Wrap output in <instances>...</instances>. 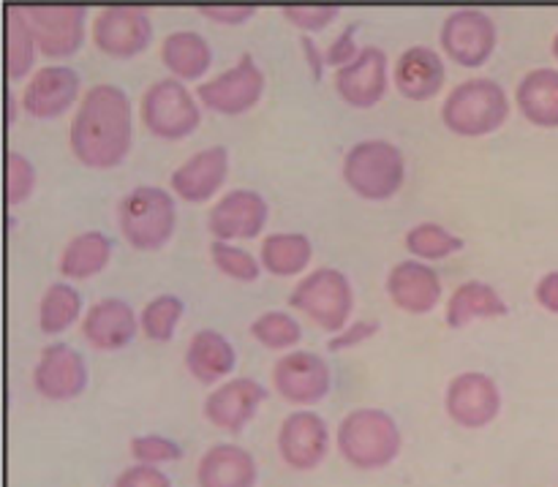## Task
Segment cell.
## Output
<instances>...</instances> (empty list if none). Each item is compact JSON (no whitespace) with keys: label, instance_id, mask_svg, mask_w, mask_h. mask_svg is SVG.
Segmentation results:
<instances>
[{"label":"cell","instance_id":"cell-38","mask_svg":"<svg viewBox=\"0 0 558 487\" xmlns=\"http://www.w3.org/2000/svg\"><path fill=\"white\" fill-rule=\"evenodd\" d=\"M33 185H36V169L20 153H9L5 156V199L9 205H20L31 196Z\"/></svg>","mask_w":558,"mask_h":487},{"label":"cell","instance_id":"cell-28","mask_svg":"<svg viewBox=\"0 0 558 487\" xmlns=\"http://www.w3.org/2000/svg\"><path fill=\"white\" fill-rule=\"evenodd\" d=\"M109 256H112V240L107 234L98 229L80 232L65 243L63 254H60V272L74 281L93 278L109 265Z\"/></svg>","mask_w":558,"mask_h":487},{"label":"cell","instance_id":"cell-24","mask_svg":"<svg viewBox=\"0 0 558 487\" xmlns=\"http://www.w3.org/2000/svg\"><path fill=\"white\" fill-rule=\"evenodd\" d=\"M256 461L238 445H216L199 458L196 485L199 487H254Z\"/></svg>","mask_w":558,"mask_h":487},{"label":"cell","instance_id":"cell-7","mask_svg":"<svg viewBox=\"0 0 558 487\" xmlns=\"http://www.w3.org/2000/svg\"><path fill=\"white\" fill-rule=\"evenodd\" d=\"M142 120L158 139H183L202 123V112L189 87L174 76L153 82L142 96Z\"/></svg>","mask_w":558,"mask_h":487},{"label":"cell","instance_id":"cell-8","mask_svg":"<svg viewBox=\"0 0 558 487\" xmlns=\"http://www.w3.org/2000/svg\"><path fill=\"white\" fill-rule=\"evenodd\" d=\"M262 93H265V74L251 52H243L232 69L196 87V98L221 114L248 112L251 107H256Z\"/></svg>","mask_w":558,"mask_h":487},{"label":"cell","instance_id":"cell-33","mask_svg":"<svg viewBox=\"0 0 558 487\" xmlns=\"http://www.w3.org/2000/svg\"><path fill=\"white\" fill-rule=\"evenodd\" d=\"M407 248L420 259H447L463 248V240L445 229L441 223L423 221L407 232Z\"/></svg>","mask_w":558,"mask_h":487},{"label":"cell","instance_id":"cell-30","mask_svg":"<svg viewBox=\"0 0 558 487\" xmlns=\"http://www.w3.org/2000/svg\"><path fill=\"white\" fill-rule=\"evenodd\" d=\"M311 256V240L300 232H272L262 240V267L272 276H298Z\"/></svg>","mask_w":558,"mask_h":487},{"label":"cell","instance_id":"cell-36","mask_svg":"<svg viewBox=\"0 0 558 487\" xmlns=\"http://www.w3.org/2000/svg\"><path fill=\"white\" fill-rule=\"evenodd\" d=\"M210 256L213 265L223 272V276L234 278V281H256L262 272L259 259L254 254L243 248H234V245L221 243V240H213L210 243Z\"/></svg>","mask_w":558,"mask_h":487},{"label":"cell","instance_id":"cell-15","mask_svg":"<svg viewBox=\"0 0 558 487\" xmlns=\"http://www.w3.org/2000/svg\"><path fill=\"white\" fill-rule=\"evenodd\" d=\"M33 385L47 401H71L87 387L85 357L69 343H49L33 370Z\"/></svg>","mask_w":558,"mask_h":487},{"label":"cell","instance_id":"cell-22","mask_svg":"<svg viewBox=\"0 0 558 487\" xmlns=\"http://www.w3.org/2000/svg\"><path fill=\"white\" fill-rule=\"evenodd\" d=\"M229 172V153L223 145L205 147L194 153L183 167H178L169 178L174 194L185 202H207L216 196Z\"/></svg>","mask_w":558,"mask_h":487},{"label":"cell","instance_id":"cell-43","mask_svg":"<svg viewBox=\"0 0 558 487\" xmlns=\"http://www.w3.org/2000/svg\"><path fill=\"white\" fill-rule=\"evenodd\" d=\"M202 14L221 25H240L256 14V5H199Z\"/></svg>","mask_w":558,"mask_h":487},{"label":"cell","instance_id":"cell-12","mask_svg":"<svg viewBox=\"0 0 558 487\" xmlns=\"http://www.w3.org/2000/svg\"><path fill=\"white\" fill-rule=\"evenodd\" d=\"M153 38V22L145 9L109 5L93 20V41L109 58H134Z\"/></svg>","mask_w":558,"mask_h":487},{"label":"cell","instance_id":"cell-21","mask_svg":"<svg viewBox=\"0 0 558 487\" xmlns=\"http://www.w3.org/2000/svg\"><path fill=\"white\" fill-rule=\"evenodd\" d=\"M392 80L401 96L412 98V101H428L441 90L447 80L445 60L436 49L414 44V47L403 49L392 69Z\"/></svg>","mask_w":558,"mask_h":487},{"label":"cell","instance_id":"cell-11","mask_svg":"<svg viewBox=\"0 0 558 487\" xmlns=\"http://www.w3.org/2000/svg\"><path fill=\"white\" fill-rule=\"evenodd\" d=\"M445 406L452 423H458L461 428H485V425L494 423L501 412L499 385H496L488 374L466 370V374L456 376V379L450 381Z\"/></svg>","mask_w":558,"mask_h":487},{"label":"cell","instance_id":"cell-41","mask_svg":"<svg viewBox=\"0 0 558 487\" xmlns=\"http://www.w3.org/2000/svg\"><path fill=\"white\" fill-rule=\"evenodd\" d=\"M379 327L381 325L376 319L354 321V325L349 327V330L338 332V336L332 338L330 343H327V349H330V352H343V349L357 346V343H365V341H368V338H374L376 332H379Z\"/></svg>","mask_w":558,"mask_h":487},{"label":"cell","instance_id":"cell-26","mask_svg":"<svg viewBox=\"0 0 558 487\" xmlns=\"http://www.w3.org/2000/svg\"><path fill=\"white\" fill-rule=\"evenodd\" d=\"M234 360L238 357H234L232 343L216 330H199L185 349V368L202 385H213L232 374Z\"/></svg>","mask_w":558,"mask_h":487},{"label":"cell","instance_id":"cell-2","mask_svg":"<svg viewBox=\"0 0 558 487\" xmlns=\"http://www.w3.org/2000/svg\"><path fill=\"white\" fill-rule=\"evenodd\" d=\"M403 436L381 409H354L338 425V452L360 472H379L401 455Z\"/></svg>","mask_w":558,"mask_h":487},{"label":"cell","instance_id":"cell-13","mask_svg":"<svg viewBox=\"0 0 558 487\" xmlns=\"http://www.w3.org/2000/svg\"><path fill=\"white\" fill-rule=\"evenodd\" d=\"M25 11L38 49L47 58H71L85 41V9L82 5H31Z\"/></svg>","mask_w":558,"mask_h":487},{"label":"cell","instance_id":"cell-34","mask_svg":"<svg viewBox=\"0 0 558 487\" xmlns=\"http://www.w3.org/2000/svg\"><path fill=\"white\" fill-rule=\"evenodd\" d=\"M180 316H183V300L174 297V294H158V297L150 300V303L145 305V311H142V332H145L150 341H169L174 327H178Z\"/></svg>","mask_w":558,"mask_h":487},{"label":"cell","instance_id":"cell-46","mask_svg":"<svg viewBox=\"0 0 558 487\" xmlns=\"http://www.w3.org/2000/svg\"><path fill=\"white\" fill-rule=\"evenodd\" d=\"M554 54H556V60H558V33H556V38H554Z\"/></svg>","mask_w":558,"mask_h":487},{"label":"cell","instance_id":"cell-9","mask_svg":"<svg viewBox=\"0 0 558 487\" xmlns=\"http://www.w3.org/2000/svg\"><path fill=\"white\" fill-rule=\"evenodd\" d=\"M496 22L490 14L477 9L452 11L441 25V47L456 63L466 69H480L488 63V58L496 49Z\"/></svg>","mask_w":558,"mask_h":487},{"label":"cell","instance_id":"cell-40","mask_svg":"<svg viewBox=\"0 0 558 487\" xmlns=\"http://www.w3.org/2000/svg\"><path fill=\"white\" fill-rule=\"evenodd\" d=\"M114 487H172V479L161 468L136 463V466L120 472V477L114 479Z\"/></svg>","mask_w":558,"mask_h":487},{"label":"cell","instance_id":"cell-4","mask_svg":"<svg viewBox=\"0 0 558 487\" xmlns=\"http://www.w3.org/2000/svg\"><path fill=\"white\" fill-rule=\"evenodd\" d=\"M118 223L125 243L136 251L163 248L178 223L172 194L158 185H140L129 191L118 205Z\"/></svg>","mask_w":558,"mask_h":487},{"label":"cell","instance_id":"cell-35","mask_svg":"<svg viewBox=\"0 0 558 487\" xmlns=\"http://www.w3.org/2000/svg\"><path fill=\"white\" fill-rule=\"evenodd\" d=\"M251 336L267 349H289L303 338L300 321L283 311H267L251 325Z\"/></svg>","mask_w":558,"mask_h":487},{"label":"cell","instance_id":"cell-25","mask_svg":"<svg viewBox=\"0 0 558 487\" xmlns=\"http://www.w3.org/2000/svg\"><path fill=\"white\" fill-rule=\"evenodd\" d=\"M518 107L529 123L539 129H558V71L532 69L518 82Z\"/></svg>","mask_w":558,"mask_h":487},{"label":"cell","instance_id":"cell-42","mask_svg":"<svg viewBox=\"0 0 558 487\" xmlns=\"http://www.w3.org/2000/svg\"><path fill=\"white\" fill-rule=\"evenodd\" d=\"M357 54H360V49L354 47V27H347V31H343L341 36H338L336 41L325 49V63L343 69V65L352 63Z\"/></svg>","mask_w":558,"mask_h":487},{"label":"cell","instance_id":"cell-10","mask_svg":"<svg viewBox=\"0 0 558 487\" xmlns=\"http://www.w3.org/2000/svg\"><path fill=\"white\" fill-rule=\"evenodd\" d=\"M272 385L283 401L311 406L325 401L332 387V370L316 352H289L272 368Z\"/></svg>","mask_w":558,"mask_h":487},{"label":"cell","instance_id":"cell-14","mask_svg":"<svg viewBox=\"0 0 558 487\" xmlns=\"http://www.w3.org/2000/svg\"><path fill=\"white\" fill-rule=\"evenodd\" d=\"M330 450V430L316 412H294L278 428L281 461L294 472H314Z\"/></svg>","mask_w":558,"mask_h":487},{"label":"cell","instance_id":"cell-6","mask_svg":"<svg viewBox=\"0 0 558 487\" xmlns=\"http://www.w3.org/2000/svg\"><path fill=\"white\" fill-rule=\"evenodd\" d=\"M289 303L292 308L303 311L322 330L338 332L343 330L354 308L352 283L336 267H319L294 287Z\"/></svg>","mask_w":558,"mask_h":487},{"label":"cell","instance_id":"cell-31","mask_svg":"<svg viewBox=\"0 0 558 487\" xmlns=\"http://www.w3.org/2000/svg\"><path fill=\"white\" fill-rule=\"evenodd\" d=\"M36 47V36H33V27L27 22L25 11H5V71H9L11 82L22 80L31 71Z\"/></svg>","mask_w":558,"mask_h":487},{"label":"cell","instance_id":"cell-23","mask_svg":"<svg viewBox=\"0 0 558 487\" xmlns=\"http://www.w3.org/2000/svg\"><path fill=\"white\" fill-rule=\"evenodd\" d=\"M82 336L90 346L101 349V352L129 346L136 336L134 308L118 297L98 300L82 316Z\"/></svg>","mask_w":558,"mask_h":487},{"label":"cell","instance_id":"cell-16","mask_svg":"<svg viewBox=\"0 0 558 487\" xmlns=\"http://www.w3.org/2000/svg\"><path fill=\"white\" fill-rule=\"evenodd\" d=\"M267 202L262 194L251 188H234L216 202L207 216L213 238L229 243V240H251L265 229Z\"/></svg>","mask_w":558,"mask_h":487},{"label":"cell","instance_id":"cell-37","mask_svg":"<svg viewBox=\"0 0 558 487\" xmlns=\"http://www.w3.org/2000/svg\"><path fill=\"white\" fill-rule=\"evenodd\" d=\"M131 455L145 466H158V463H172L183 458V447L178 441L167 439V436L147 434L131 439Z\"/></svg>","mask_w":558,"mask_h":487},{"label":"cell","instance_id":"cell-39","mask_svg":"<svg viewBox=\"0 0 558 487\" xmlns=\"http://www.w3.org/2000/svg\"><path fill=\"white\" fill-rule=\"evenodd\" d=\"M283 16H287L292 25H298L300 31L305 33H316L325 31L332 20L338 16V5H283Z\"/></svg>","mask_w":558,"mask_h":487},{"label":"cell","instance_id":"cell-20","mask_svg":"<svg viewBox=\"0 0 558 487\" xmlns=\"http://www.w3.org/2000/svg\"><path fill=\"white\" fill-rule=\"evenodd\" d=\"M387 294L407 314H430L441 297V278L417 259L398 261L387 276Z\"/></svg>","mask_w":558,"mask_h":487},{"label":"cell","instance_id":"cell-5","mask_svg":"<svg viewBox=\"0 0 558 487\" xmlns=\"http://www.w3.org/2000/svg\"><path fill=\"white\" fill-rule=\"evenodd\" d=\"M403 178H407V161L392 142H357L343 158V180L363 199H390L401 191Z\"/></svg>","mask_w":558,"mask_h":487},{"label":"cell","instance_id":"cell-45","mask_svg":"<svg viewBox=\"0 0 558 487\" xmlns=\"http://www.w3.org/2000/svg\"><path fill=\"white\" fill-rule=\"evenodd\" d=\"M300 44H303V52H305V60L311 63V71H314V76L319 80L322 76V65H325V52H322L319 47L314 44V38L311 36H303L300 38Z\"/></svg>","mask_w":558,"mask_h":487},{"label":"cell","instance_id":"cell-27","mask_svg":"<svg viewBox=\"0 0 558 487\" xmlns=\"http://www.w3.org/2000/svg\"><path fill=\"white\" fill-rule=\"evenodd\" d=\"M161 60L174 80H199L213 63V49L205 36L194 31H174L163 38Z\"/></svg>","mask_w":558,"mask_h":487},{"label":"cell","instance_id":"cell-3","mask_svg":"<svg viewBox=\"0 0 558 487\" xmlns=\"http://www.w3.org/2000/svg\"><path fill=\"white\" fill-rule=\"evenodd\" d=\"M510 118V98L496 80L474 76L458 82L445 98L441 120L458 136H485Z\"/></svg>","mask_w":558,"mask_h":487},{"label":"cell","instance_id":"cell-1","mask_svg":"<svg viewBox=\"0 0 558 487\" xmlns=\"http://www.w3.org/2000/svg\"><path fill=\"white\" fill-rule=\"evenodd\" d=\"M71 153L90 169H112L123 163L134 142L131 101L118 85H93L82 96L69 131Z\"/></svg>","mask_w":558,"mask_h":487},{"label":"cell","instance_id":"cell-18","mask_svg":"<svg viewBox=\"0 0 558 487\" xmlns=\"http://www.w3.org/2000/svg\"><path fill=\"white\" fill-rule=\"evenodd\" d=\"M80 96V74L69 65H47L31 76L22 90V107L31 118H60Z\"/></svg>","mask_w":558,"mask_h":487},{"label":"cell","instance_id":"cell-32","mask_svg":"<svg viewBox=\"0 0 558 487\" xmlns=\"http://www.w3.org/2000/svg\"><path fill=\"white\" fill-rule=\"evenodd\" d=\"M82 314V297L69 283H52L44 292L41 305H38V325L47 336H58L65 327L74 325Z\"/></svg>","mask_w":558,"mask_h":487},{"label":"cell","instance_id":"cell-19","mask_svg":"<svg viewBox=\"0 0 558 487\" xmlns=\"http://www.w3.org/2000/svg\"><path fill=\"white\" fill-rule=\"evenodd\" d=\"M267 398L265 387L259 381L240 376V379L223 381L218 390H213L205 401V417L210 419L216 428L227 430V434H240L254 417L256 409Z\"/></svg>","mask_w":558,"mask_h":487},{"label":"cell","instance_id":"cell-44","mask_svg":"<svg viewBox=\"0 0 558 487\" xmlns=\"http://www.w3.org/2000/svg\"><path fill=\"white\" fill-rule=\"evenodd\" d=\"M534 297L550 314H558V270L545 272L537 281V289H534Z\"/></svg>","mask_w":558,"mask_h":487},{"label":"cell","instance_id":"cell-17","mask_svg":"<svg viewBox=\"0 0 558 487\" xmlns=\"http://www.w3.org/2000/svg\"><path fill=\"white\" fill-rule=\"evenodd\" d=\"M390 87L387 54L381 47H363L357 58L336 71V90L347 104L360 109L376 107Z\"/></svg>","mask_w":558,"mask_h":487},{"label":"cell","instance_id":"cell-29","mask_svg":"<svg viewBox=\"0 0 558 487\" xmlns=\"http://www.w3.org/2000/svg\"><path fill=\"white\" fill-rule=\"evenodd\" d=\"M507 314V303L499 297L490 283L485 281H466L452 292L450 303H447V325L452 330L469 325L472 319H496V316Z\"/></svg>","mask_w":558,"mask_h":487}]
</instances>
